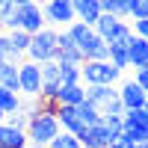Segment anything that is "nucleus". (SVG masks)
<instances>
[{"instance_id":"obj_27","label":"nucleus","mask_w":148,"mask_h":148,"mask_svg":"<svg viewBox=\"0 0 148 148\" xmlns=\"http://www.w3.org/2000/svg\"><path fill=\"white\" fill-rule=\"evenodd\" d=\"M45 107V101H42V98H21V113L24 116H36V113H39V110Z\"/></svg>"},{"instance_id":"obj_38","label":"nucleus","mask_w":148,"mask_h":148,"mask_svg":"<svg viewBox=\"0 0 148 148\" xmlns=\"http://www.w3.org/2000/svg\"><path fill=\"white\" fill-rule=\"evenodd\" d=\"M142 110H145V116H148V104H145V107H142Z\"/></svg>"},{"instance_id":"obj_7","label":"nucleus","mask_w":148,"mask_h":148,"mask_svg":"<svg viewBox=\"0 0 148 148\" xmlns=\"http://www.w3.org/2000/svg\"><path fill=\"white\" fill-rule=\"evenodd\" d=\"M18 86H21V98H39V92H42L39 62H33V59L18 62Z\"/></svg>"},{"instance_id":"obj_10","label":"nucleus","mask_w":148,"mask_h":148,"mask_svg":"<svg viewBox=\"0 0 148 148\" xmlns=\"http://www.w3.org/2000/svg\"><path fill=\"white\" fill-rule=\"evenodd\" d=\"M21 12V30H27L30 36L39 33L42 27H47L45 24V12H42V3H27V6H18Z\"/></svg>"},{"instance_id":"obj_35","label":"nucleus","mask_w":148,"mask_h":148,"mask_svg":"<svg viewBox=\"0 0 148 148\" xmlns=\"http://www.w3.org/2000/svg\"><path fill=\"white\" fill-rule=\"evenodd\" d=\"M136 148H148V139H145V142H139V145H136Z\"/></svg>"},{"instance_id":"obj_32","label":"nucleus","mask_w":148,"mask_h":148,"mask_svg":"<svg viewBox=\"0 0 148 148\" xmlns=\"http://www.w3.org/2000/svg\"><path fill=\"white\" fill-rule=\"evenodd\" d=\"M15 6H27V3H36V0H12Z\"/></svg>"},{"instance_id":"obj_17","label":"nucleus","mask_w":148,"mask_h":148,"mask_svg":"<svg viewBox=\"0 0 148 148\" xmlns=\"http://www.w3.org/2000/svg\"><path fill=\"white\" fill-rule=\"evenodd\" d=\"M83 56H86V59H98V62H104V59H110V45L95 33L92 39H89V45L83 47Z\"/></svg>"},{"instance_id":"obj_40","label":"nucleus","mask_w":148,"mask_h":148,"mask_svg":"<svg viewBox=\"0 0 148 148\" xmlns=\"http://www.w3.org/2000/svg\"><path fill=\"white\" fill-rule=\"evenodd\" d=\"M130 148H136V145H130Z\"/></svg>"},{"instance_id":"obj_39","label":"nucleus","mask_w":148,"mask_h":148,"mask_svg":"<svg viewBox=\"0 0 148 148\" xmlns=\"http://www.w3.org/2000/svg\"><path fill=\"white\" fill-rule=\"evenodd\" d=\"M36 3H47V0H36Z\"/></svg>"},{"instance_id":"obj_34","label":"nucleus","mask_w":148,"mask_h":148,"mask_svg":"<svg viewBox=\"0 0 148 148\" xmlns=\"http://www.w3.org/2000/svg\"><path fill=\"white\" fill-rule=\"evenodd\" d=\"M12 3V0H0V9H3V6H9Z\"/></svg>"},{"instance_id":"obj_6","label":"nucleus","mask_w":148,"mask_h":148,"mask_svg":"<svg viewBox=\"0 0 148 148\" xmlns=\"http://www.w3.org/2000/svg\"><path fill=\"white\" fill-rule=\"evenodd\" d=\"M42 12H45V24L53 30H62L71 21H77L71 0H47V3H42Z\"/></svg>"},{"instance_id":"obj_23","label":"nucleus","mask_w":148,"mask_h":148,"mask_svg":"<svg viewBox=\"0 0 148 148\" xmlns=\"http://www.w3.org/2000/svg\"><path fill=\"white\" fill-rule=\"evenodd\" d=\"M59 65V83H80V65L74 62H56Z\"/></svg>"},{"instance_id":"obj_21","label":"nucleus","mask_w":148,"mask_h":148,"mask_svg":"<svg viewBox=\"0 0 148 148\" xmlns=\"http://www.w3.org/2000/svg\"><path fill=\"white\" fill-rule=\"evenodd\" d=\"M77 116H80L83 125H95V121L101 119V110H98L92 101H86V98H83V101L77 104Z\"/></svg>"},{"instance_id":"obj_4","label":"nucleus","mask_w":148,"mask_h":148,"mask_svg":"<svg viewBox=\"0 0 148 148\" xmlns=\"http://www.w3.org/2000/svg\"><path fill=\"white\" fill-rule=\"evenodd\" d=\"M121 77V68H116L110 59H104V62H98V59H83L80 65V83L89 86V83H119Z\"/></svg>"},{"instance_id":"obj_9","label":"nucleus","mask_w":148,"mask_h":148,"mask_svg":"<svg viewBox=\"0 0 148 148\" xmlns=\"http://www.w3.org/2000/svg\"><path fill=\"white\" fill-rule=\"evenodd\" d=\"M116 98H119V89L113 83H89V86H86V101H92L101 113L116 101Z\"/></svg>"},{"instance_id":"obj_5","label":"nucleus","mask_w":148,"mask_h":148,"mask_svg":"<svg viewBox=\"0 0 148 148\" xmlns=\"http://www.w3.org/2000/svg\"><path fill=\"white\" fill-rule=\"evenodd\" d=\"M56 56V30L53 27H42L39 33L30 36V47H27V59L33 62H47Z\"/></svg>"},{"instance_id":"obj_22","label":"nucleus","mask_w":148,"mask_h":148,"mask_svg":"<svg viewBox=\"0 0 148 148\" xmlns=\"http://www.w3.org/2000/svg\"><path fill=\"white\" fill-rule=\"evenodd\" d=\"M110 62H113L116 68H130V62H127V45H110Z\"/></svg>"},{"instance_id":"obj_33","label":"nucleus","mask_w":148,"mask_h":148,"mask_svg":"<svg viewBox=\"0 0 148 148\" xmlns=\"http://www.w3.org/2000/svg\"><path fill=\"white\" fill-rule=\"evenodd\" d=\"M119 3H121V6H125V9H127V6H130V3H133V0H119Z\"/></svg>"},{"instance_id":"obj_25","label":"nucleus","mask_w":148,"mask_h":148,"mask_svg":"<svg viewBox=\"0 0 148 148\" xmlns=\"http://www.w3.org/2000/svg\"><path fill=\"white\" fill-rule=\"evenodd\" d=\"M39 71H42V83H59V65H56V59L39 62Z\"/></svg>"},{"instance_id":"obj_26","label":"nucleus","mask_w":148,"mask_h":148,"mask_svg":"<svg viewBox=\"0 0 148 148\" xmlns=\"http://www.w3.org/2000/svg\"><path fill=\"white\" fill-rule=\"evenodd\" d=\"M53 59H56V62H74V65H83V59H86V56L77 51V47H65V51H56Z\"/></svg>"},{"instance_id":"obj_30","label":"nucleus","mask_w":148,"mask_h":148,"mask_svg":"<svg viewBox=\"0 0 148 148\" xmlns=\"http://www.w3.org/2000/svg\"><path fill=\"white\" fill-rule=\"evenodd\" d=\"M104 116H125V107H121V101H119V98H116V101L104 110Z\"/></svg>"},{"instance_id":"obj_1","label":"nucleus","mask_w":148,"mask_h":148,"mask_svg":"<svg viewBox=\"0 0 148 148\" xmlns=\"http://www.w3.org/2000/svg\"><path fill=\"white\" fill-rule=\"evenodd\" d=\"M53 110H56V104L53 107H42L36 116H30V121H27V139H30V145L45 148L59 130H62L59 121H56V116H53Z\"/></svg>"},{"instance_id":"obj_15","label":"nucleus","mask_w":148,"mask_h":148,"mask_svg":"<svg viewBox=\"0 0 148 148\" xmlns=\"http://www.w3.org/2000/svg\"><path fill=\"white\" fill-rule=\"evenodd\" d=\"M71 6H74V15H77V21L89 24V27L98 21V15H101L98 0H71Z\"/></svg>"},{"instance_id":"obj_28","label":"nucleus","mask_w":148,"mask_h":148,"mask_svg":"<svg viewBox=\"0 0 148 148\" xmlns=\"http://www.w3.org/2000/svg\"><path fill=\"white\" fill-rule=\"evenodd\" d=\"M6 125H12V127H21V130H27V121H30V116H24L21 110H15V113H6Z\"/></svg>"},{"instance_id":"obj_29","label":"nucleus","mask_w":148,"mask_h":148,"mask_svg":"<svg viewBox=\"0 0 148 148\" xmlns=\"http://www.w3.org/2000/svg\"><path fill=\"white\" fill-rule=\"evenodd\" d=\"M133 80H136V83L142 86V92L148 95V65H145V68H133Z\"/></svg>"},{"instance_id":"obj_42","label":"nucleus","mask_w":148,"mask_h":148,"mask_svg":"<svg viewBox=\"0 0 148 148\" xmlns=\"http://www.w3.org/2000/svg\"><path fill=\"white\" fill-rule=\"evenodd\" d=\"M80 148H83V145H80Z\"/></svg>"},{"instance_id":"obj_19","label":"nucleus","mask_w":148,"mask_h":148,"mask_svg":"<svg viewBox=\"0 0 148 148\" xmlns=\"http://www.w3.org/2000/svg\"><path fill=\"white\" fill-rule=\"evenodd\" d=\"M0 30H3V33H9V30H21V12H18L15 3H9V6L0 9Z\"/></svg>"},{"instance_id":"obj_20","label":"nucleus","mask_w":148,"mask_h":148,"mask_svg":"<svg viewBox=\"0 0 148 148\" xmlns=\"http://www.w3.org/2000/svg\"><path fill=\"white\" fill-rule=\"evenodd\" d=\"M21 107V92H12L6 86H0V110L3 113H15Z\"/></svg>"},{"instance_id":"obj_13","label":"nucleus","mask_w":148,"mask_h":148,"mask_svg":"<svg viewBox=\"0 0 148 148\" xmlns=\"http://www.w3.org/2000/svg\"><path fill=\"white\" fill-rule=\"evenodd\" d=\"M127 62H130V68L148 65V39H142V36H130L127 39Z\"/></svg>"},{"instance_id":"obj_24","label":"nucleus","mask_w":148,"mask_h":148,"mask_svg":"<svg viewBox=\"0 0 148 148\" xmlns=\"http://www.w3.org/2000/svg\"><path fill=\"white\" fill-rule=\"evenodd\" d=\"M45 148H80V142H77V136L74 133H65V130H59L56 136L47 142Z\"/></svg>"},{"instance_id":"obj_41","label":"nucleus","mask_w":148,"mask_h":148,"mask_svg":"<svg viewBox=\"0 0 148 148\" xmlns=\"http://www.w3.org/2000/svg\"><path fill=\"white\" fill-rule=\"evenodd\" d=\"M145 3H148V0H145Z\"/></svg>"},{"instance_id":"obj_36","label":"nucleus","mask_w":148,"mask_h":148,"mask_svg":"<svg viewBox=\"0 0 148 148\" xmlns=\"http://www.w3.org/2000/svg\"><path fill=\"white\" fill-rule=\"evenodd\" d=\"M3 119H6V113H3V110H0V121H3Z\"/></svg>"},{"instance_id":"obj_31","label":"nucleus","mask_w":148,"mask_h":148,"mask_svg":"<svg viewBox=\"0 0 148 148\" xmlns=\"http://www.w3.org/2000/svg\"><path fill=\"white\" fill-rule=\"evenodd\" d=\"M0 59H6V33H0Z\"/></svg>"},{"instance_id":"obj_14","label":"nucleus","mask_w":148,"mask_h":148,"mask_svg":"<svg viewBox=\"0 0 148 148\" xmlns=\"http://www.w3.org/2000/svg\"><path fill=\"white\" fill-rule=\"evenodd\" d=\"M27 142H30V139H27V130L0 121V148H24Z\"/></svg>"},{"instance_id":"obj_16","label":"nucleus","mask_w":148,"mask_h":148,"mask_svg":"<svg viewBox=\"0 0 148 148\" xmlns=\"http://www.w3.org/2000/svg\"><path fill=\"white\" fill-rule=\"evenodd\" d=\"M68 36H71V42H74V47H77V51L83 53V47L89 45V39L95 36V27H89V24H83V21H71L68 24Z\"/></svg>"},{"instance_id":"obj_3","label":"nucleus","mask_w":148,"mask_h":148,"mask_svg":"<svg viewBox=\"0 0 148 148\" xmlns=\"http://www.w3.org/2000/svg\"><path fill=\"white\" fill-rule=\"evenodd\" d=\"M121 142L127 145H139L148 139V116L145 110H125V116H121V133H119Z\"/></svg>"},{"instance_id":"obj_11","label":"nucleus","mask_w":148,"mask_h":148,"mask_svg":"<svg viewBox=\"0 0 148 148\" xmlns=\"http://www.w3.org/2000/svg\"><path fill=\"white\" fill-rule=\"evenodd\" d=\"M53 116H56V121H59V127H62L65 133H77L86 127L83 121H80V116H77V107H65V104H56V110H53Z\"/></svg>"},{"instance_id":"obj_8","label":"nucleus","mask_w":148,"mask_h":148,"mask_svg":"<svg viewBox=\"0 0 148 148\" xmlns=\"http://www.w3.org/2000/svg\"><path fill=\"white\" fill-rule=\"evenodd\" d=\"M119 101H121L125 110H139V107L148 104V95L142 92V86L130 77V80H125V83L119 86Z\"/></svg>"},{"instance_id":"obj_12","label":"nucleus","mask_w":148,"mask_h":148,"mask_svg":"<svg viewBox=\"0 0 148 148\" xmlns=\"http://www.w3.org/2000/svg\"><path fill=\"white\" fill-rule=\"evenodd\" d=\"M86 98V86L83 83H59V89L53 95V104H65V107H77Z\"/></svg>"},{"instance_id":"obj_2","label":"nucleus","mask_w":148,"mask_h":148,"mask_svg":"<svg viewBox=\"0 0 148 148\" xmlns=\"http://www.w3.org/2000/svg\"><path fill=\"white\" fill-rule=\"evenodd\" d=\"M92 27H95V33L101 36L107 45H127V39L133 36L130 24H127L125 18L110 15V12H101V15H98V21L92 24Z\"/></svg>"},{"instance_id":"obj_37","label":"nucleus","mask_w":148,"mask_h":148,"mask_svg":"<svg viewBox=\"0 0 148 148\" xmlns=\"http://www.w3.org/2000/svg\"><path fill=\"white\" fill-rule=\"evenodd\" d=\"M24 148H39V145H30V142H27V145H24Z\"/></svg>"},{"instance_id":"obj_18","label":"nucleus","mask_w":148,"mask_h":148,"mask_svg":"<svg viewBox=\"0 0 148 148\" xmlns=\"http://www.w3.org/2000/svg\"><path fill=\"white\" fill-rule=\"evenodd\" d=\"M0 86H6L12 92H21L18 86V65L12 59H0Z\"/></svg>"}]
</instances>
